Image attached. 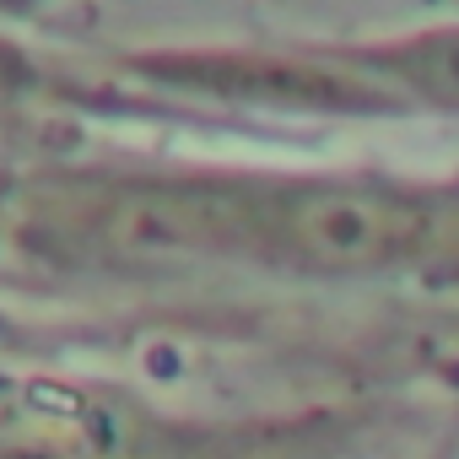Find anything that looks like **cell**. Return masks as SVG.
Here are the masks:
<instances>
[{
	"mask_svg": "<svg viewBox=\"0 0 459 459\" xmlns=\"http://www.w3.org/2000/svg\"><path fill=\"white\" fill-rule=\"evenodd\" d=\"M432 233V205L394 189H308L281 205V238L330 271H368L421 255Z\"/></svg>",
	"mask_w": 459,
	"mask_h": 459,
	"instance_id": "1",
	"label": "cell"
},
{
	"mask_svg": "<svg viewBox=\"0 0 459 459\" xmlns=\"http://www.w3.org/2000/svg\"><path fill=\"white\" fill-rule=\"evenodd\" d=\"M405 76L437 98V103H459V33H437V39H421L411 55H405Z\"/></svg>",
	"mask_w": 459,
	"mask_h": 459,
	"instance_id": "2",
	"label": "cell"
}]
</instances>
